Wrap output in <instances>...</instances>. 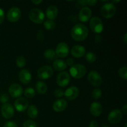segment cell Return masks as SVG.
Returning a JSON list of instances; mask_svg holds the SVG:
<instances>
[{
	"label": "cell",
	"mask_w": 127,
	"mask_h": 127,
	"mask_svg": "<svg viewBox=\"0 0 127 127\" xmlns=\"http://www.w3.org/2000/svg\"><path fill=\"white\" fill-rule=\"evenodd\" d=\"M88 33L89 31L86 26L81 24H78L72 28L71 35L74 40L81 42L84 40L88 37Z\"/></svg>",
	"instance_id": "1"
},
{
	"label": "cell",
	"mask_w": 127,
	"mask_h": 127,
	"mask_svg": "<svg viewBox=\"0 0 127 127\" xmlns=\"http://www.w3.org/2000/svg\"><path fill=\"white\" fill-rule=\"evenodd\" d=\"M86 68L81 64H74L71 67L69 73L71 76L75 79H81L86 74Z\"/></svg>",
	"instance_id": "2"
},
{
	"label": "cell",
	"mask_w": 127,
	"mask_h": 127,
	"mask_svg": "<svg viewBox=\"0 0 127 127\" xmlns=\"http://www.w3.org/2000/svg\"><path fill=\"white\" fill-rule=\"evenodd\" d=\"M29 16L31 21L35 24H42L45 19V14L40 9L33 8L30 11Z\"/></svg>",
	"instance_id": "3"
},
{
	"label": "cell",
	"mask_w": 127,
	"mask_h": 127,
	"mask_svg": "<svg viewBox=\"0 0 127 127\" xmlns=\"http://www.w3.org/2000/svg\"><path fill=\"white\" fill-rule=\"evenodd\" d=\"M116 12V7L113 3L104 4L101 7V14L106 19L114 17Z\"/></svg>",
	"instance_id": "4"
},
{
	"label": "cell",
	"mask_w": 127,
	"mask_h": 127,
	"mask_svg": "<svg viewBox=\"0 0 127 127\" xmlns=\"http://www.w3.org/2000/svg\"><path fill=\"white\" fill-rule=\"evenodd\" d=\"M91 29L95 33H101L104 29V25L102 20L98 17H93L89 22Z\"/></svg>",
	"instance_id": "5"
},
{
	"label": "cell",
	"mask_w": 127,
	"mask_h": 127,
	"mask_svg": "<svg viewBox=\"0 0 127 127\" xmlns=\"http://www.w3.org/2000/svg\"><path fill=\"white\" fill-rule=\"evenodd\" d=\"M53 69L51 66L48 65L43 66L38 69L37 71V76L39 79L47 80L53 76Z\"/></svg>",
	"instance_id": "6"
},
{
	"label": "cell",
	"mask_w": 127,
	"mask_h": 127,
	"mask_svg": "<svg viewBox=\"0 0 127 127\" xmlns=\"http://www.w3.org/2000/svg\"><path fill=\"white\" fill-rule=\"evenodd\" d=\"M88 81L93 86L95 87L99 86L102 84V79L99 73L95 71H92L89 73L88 76Z\"/></svg>",
	"instance_id": "7"
},
{
	"label": "cell",
	"mask_w": 127,
	"mask_h": 127,
	"mask_svg": "<svg viewBox=\"0 0 127 127\" xmlns=\"http://www.w3.org/2000/svg\"><path fill=\"white\" fill-rule=\"evenodd\" d=\"M56 55L60 58H65L69 54V47L64 42H61L57 45L55 49Z\"/></svg>",
	"instance_id": "8"
},
{
	"label": "cell",
	"mask_w": 127,
	"mask_h": 127,
	"mask_svg": "<svg viewBox=\"0 0 127 127\" xmlns=\"http://www.w3.org/2000/svg\"><path fill=\"white\" fill-rule=\"evenodd\" d=\"M21 16V12L18 7H14L9 10L7 14V18L9 22H16L19 20Z\"/></svg>",
	"instance_id": "9"
},
{
	"label": "cell",
	"mask_w": 127,
	"mask_h": 127,
	"mask_svg": "<svg viewBox=\"0 0 127 127\" xmlns=\"http://www.w3.org/2000/svg\"><path fill=\"white\" fill-rule=\"evenodd\" d=\"M70 82V76L66 71H63L60 73L57 78V83L59 86L65 87Z\"/></svg>",
	"instance_id": "10"
},
{
	"label": "cell",
	"mask_w": 127,
	"mask_h": 127,
	"mask_svg": "<svg viewBox=\"0 0 127 127\" xmlns=\"http://www.w3.org/2000/svg\"><path fill=\"white\" fill-rule=\"evenodd\" d=\"M123 117V114L121 110L119 109H114L109 113L108 115V120L112 124H116L121 120Z\"/></svg>",
	"instance_id": "11"
},
{
	"label": "cell",
	"mask_w": 127,
	"mask_h": 127,
	"mask_svg": "<svg viewBox=\"0 0 127 127\" xmlns=\"http://www.w3.org/2000/svg\"><path fill=\"white\" fill-rule=\"evenodd\" d=\"M1 114L4 118L6 119H9L12 118L14 114V109L13 106L11 104H3L1 107Z\"/></svg>",
	"instance_id": "12"
},
{
	"label": "cell",
	"mask_w": 127,
	"mask_h": 127,
	"mask_svg": "<svg viewBox=\"0 0 127 127\" xmlns=\"http://www.w3.org/2000/svg\"><path fill=\"white\" fill-rule=\"evenodd\" d=\"M29 102L26 98L20 97L14 102V107L18 112H24L28 109Z\"/></svg>",
	"instance_id": "13"
},
{
	"label": "cell",
	"mask_w": 127,
	"mask_h": 127,
	"mask_svg": "<svg viewBox=\"0 0 127 127\" xmlns=\"http://www.w3.org/2000/svg\"><path fill=\"white\" fill-rule=\"evenodd\" d=\"M9 93L12 97H19L23 94V89L19 84H12L9 88Z\"/></svg>",
	"instance_id": "14"
},
{
	"label": "cell",
	"mask_w": 127,
	"mask_h": 127,
	"mask_svg": "<svg viewBox=\"0 0 127 127\" xmlns=\"http://www.w3.org/2000/svg\"><path fill=\"white\" fill-rule=\"evenodd\" d=\"M79 94V89L75 86H71L68 88L64 93V95L68 100H74L78 97Z\"/></svg>",
	"instance_id": "15"
},
{
	"label": "cell",
	"mask_w": 127,
	"mask_h": 127,
	"mask_svg": "<svg viewBox=\"0 0 127 127\" xmlns=\"http://www.w3.org/2000/svg\"><path fill=\"white\" fill-rule=\"evenodd\" d=\"M92 15V11L89 7H84L81 9L79 13V19L82 22H86L90 19Z\"/></svg>",
	"instance_id": "16"
},
{
	"label": "cell",
	"mask_w": 127,
	"mask_h": 127,
	"mask_svg": "<svg viewBox=\"0 0 127 127\" xmlns=\"http://www.w3.org/2000/svg\"><path fill=\"white\" fill-rule=\"evenodd\" d=\"M19 78L21 83L24 84H28L31 83L32 79V75L29 70L23 69L20 71Z\"/></svg>",
	"instance_id": "17"
},
{
	"label": "cell",
	"mask_w": 127,
	"mask_h": 127,
	"mask_svg": "<svg viewBox=\"0 0 127 127\" xmlns=\"http://www.w3.org/2000/svg\"><path fill=\"white\" fill-rule=\"evenodd\" d=\"M90 112L94 117H99L102 112V107L98 102H94L90 106Z\"/></svg>",
	"instance_id": "18"
},
{
	"label": "cell",
	"mask_w": 127,
	"mask_h": 127,
	"mask_svg": "<svg viewBox=\"0 0 127 127\" xmlns=\"http://www.w3.org/2000/svg\"><path fill=\"white\" fill-rule=\"evenodd\" d=\"M71 53L75 58H81L86 54V49L81 45H75L71 50Z\"/></svg>",
	"instance_id": "19"
},
{
	"label": "cell",
	"mask_w": 127,
	"mask_h": 127,
	"mask_svg": "<svg viewBox=\"0 0 127 127\" xmlns=\"http://www.w3.org/2000/svg\"><path fill=\"white\" fill-rule=\"evenodd\" d=\"M67 105H68V104H67L66 100L64 99H60L55 102L53 105V109L55 112H61L65 110Z\"/></svg>",
	"instance_id": "20"
},
{
	"label": "cell",
	"mask_w": 127,
	"mask_h": 127,
	"mask_svg": "<svg viewBox=\"0 0 127 127\" xmlns=\"http://www.w3.org/2000/svg\"><path fill=\"white\" fill-rule=\"evenodd\" d=\"M58 14V8H57V6H53V5L50 6L46 11V15H47V18L49 20H52V21H53L57 18Z\"/></svg>",
	"instance_id": "21"
},
{
	"label": "cell",
	"mask_w": 127,
	"mask_h": 127,
	"mask_svg": "<svg viewBox=\"0 0 127 127\" xmlns=\"http://www.w3.org/2000/svg\"><path fill=\"white\" fill-rule=\"evenodd\" d=\"M53 67L54 69L58 71H62L64 70L66 68L67 65L66 64L65 62L62 60L57 59L54 61L53 63Z\"/></svg>",
	"instance_id": "22"
},
{
	"label": "cell",
	"mask_w": 127,
	"mask_h": 127,
	"mask_svg": "<svg viewBox=\"0 0 127 127\" xmlns=\"http://www.w3.org/2000/svg\"><path fill=\"white\" fill-rule=\"evenodd\" d=\"M35 89L37 93L40 94H44L47 91V86L44 82L37 81L36 83Z\"/></svg>",
	"instance_id": "23"
},
{
	"label": "cell",
	"mask_w": 127,
	"mask_h": 127,
	"mask_svg": "<svg viewBox=\"0 0 127 127\" xmlns=\"http://www.w3.org/2000/svg\"><path fill=\"white\" fill-rule=\"evenodd\" d=\"M27 114L31 119H34L38 116V111L37 107L34 105H30L27 109Z\"/></svg>",
	"instance_id": "24"
},
{
	"label": "cell",
	"mask_w": 127,
	"mask_h": 127,
	"mask_svg": "<svg viewBox=\"0 0 127 127\" xmlns=\"http://www.w3.org/2000/svg\"><path fill=\"white\" fill-rule=\"evenodd\" d=\"M56 53L53 50L48 49L44 52V57L47 60H52L55 58Z\"/></svg>",
	"instance_id": "25"
},
{
	"label": "cell",
	"mask_w": 127,
	"mask_h": 127,
	"mask_svg": "<svg viewBox=\"0 0 127 127\" xmlns=\"http://www.w3.org/2000/svg\"><path fill=\"white\" fill-rule=\"evenodd\" d=\"M24 95L26 97L31 99V98L35 96V91L33 88H27L25 89Z\"/></svg>",
	"instance_id": "26"
},
{
	"label": "cell",
	"mask_w": 127,
	"mask_h": 127,
	"mask_svg": "<svg viewBox=\"0 0 127 127\" xmlns=\"http://www.w3.org/2000/svg\"><path fill=\"white\" fill-rule=\"evenodd\" d=\"M97 57L95 55V54L93 52H88V53H86V60L87 62H88L89 63H94L95 60H96Z\"/></svg>",
	"instance_id": "27"
},
{
	"label": "cell",
	"mask_w": 127,
	"mask_h": 127,
	"mask_svg": "<svg viewBox=\"0 0 127 127\" xmlns=\"http://www.w3.org/2000/svg\"><path fill=\"white\" fill-rule=\"evenodd\" d=\"M44 25L45 28L47 30H48V31H50V30L53 29L55 27V22L53 21H52V20H47L43 24Z\"/></svg>",
	"instance_id": "28"
},
{
	"label": "cell",
	"mask_w": 127,
	"mask_h": 127,
	"mask_svg": "<svg viewBox=\"0 0 127 127\" xmlns=\"http://www.w3.org/2000/svg\"><path fill=\"white\" fill-rule=\"evenodd\" d=\"M26 59H25L24 57H22V56L18 57L16 59V64L20 68L24 67L25 65H26Z\"/></svg>",
	"instance_id": "29"
},
{
	"label": "cell",
	"mask_w": 127,
	"mask_h": 127,
	"mask_svg": "<svg viewBox=\"0 0 127 127\" xmlns=\"http://www.w3.org/2000/svg\"><path fill=\"white\" fill-rule=\"evenodd\" d=\"M102 95V91L99 88H95L92 92V96L94 99H99Z\"/></svg>",
	"instance_id": "30"
},
{
	"label": "cell",
	"mask_w": 127,
	"mask_h": 127,
	"mask_svg": "<svg viewBox=\"0 0 127 127\" xmlns=\"http://www.w3.org/2000/svg\"><path fill=\"white\" fill-rule=\"evenodd\" d=\"M119 74L124 79H127V67H122L119 70Z\"/></svg>",
	"instance_id": "31"
},
{
	"label": "cell",
	"mask_w": 127,
	"mask_h": 127,
	"mask_svg": "<svg viewBox=\"0 0 127 127\" xmlns=\"http://www.w3.org/2000/svg\"><path fill=\"white\" fill-rule=\"evenodd\" d=\"M23 127H37V124L31 120H27L23 124Z\"/></svg>",
	"instance_id": "32"
},
{
	"label": "cell",
	"mask_w": 127,
	"mask_h": 127,
	"mask_svg": "<svg viewBox=\"0 0 127 127\" xmlns=\"http://www.w3.org/2000/svg\"><path fill=\"white\" fill-rule=\"evenodd\" d=\"M53 94H54L55 97H56L57 98H60L62 97H63L64 95V92L61 89H57L54 91Z\"/></svg>",
	"instance_id": "33"
},
{
	"label": "cell",
	"mask_w": 127,
	"mask_h": 127,
	"mask_svg": "<svg viewBox=\"0 0 127 127\" xmlns=\"http://www.w3.org/2000/svg\"><path fill=\"white\" fill-rule=\"evenodd\" d=\"M9 96L7 94H2L0 96V101L2 104H6L9 101Z\"/></svg>",
	"instance_id": "34"
},
{
	"label": "cell",
	"mask_w": 127,
	"mask_h": 127,
	"mask_svg": "<svg viewBox=\"0 0 127 127\" xmlns=\"http://www.w3.org/2000/svg\"><path fill=\"white\" fill-rule=\"evenodd\" d=\"M37 39L40 41H43L44 39V33H43V31L42 30H39V31L37 32Z\"/></svg>",
	"instance_id": "35"
},
{
	"label": "cell",
	"mask_w": 127,
	"mask_h": 127,
	"mask_svg": "<svg viewBox=\"0 0 127 127\" xmlns=\"http://www.w3.org/2000/svg\"><path fill=\"white\" fill-rule=\"evenodd\" d=\"M4 127H17V124L13 121H8L5 123Z\"/></svg>",
	"instance_id": "36"
},
{
	"label": "cell",
	"mask_w": 127,
	"mask_h": 127,
	"mask_svg": "<svg viewBox=\"0 0 127 127\" xmlns=\"http://www.w3.org/2000/svg\"><path fill=\"white\" fill-rule=\"evenodd\" d=\"M4 19V12L1 8H0V24L2 23Z\"/></svg>",
	"instance_id": "37"
},
{
	"label": "cell",
	"mask_w": 127,
	"mask_h": 127,
	"mask_svg": "<svg viewBox=\"0 0 127 127\" xmlns=\"http://www.w3.org/2000/svg\"><path fill=\"white\" fill-rule=\"evenodd\" d=\"M65 63L66 64V65L70 66H72L73 65H74V60L71 58H68Z\"/></svg>",
	"instance_id": "38"
},
{
	"label": "cell",
	"mask_w": 127,
	"mask_h": 127,
	"mask_svg": "<svg viewBox=\"0 0 127 127\" xmlns=\"http://www.w3.org/2000/svg\"><path fill=\"white\" fill-rule=\"evenodd\" d=\"M89 127H99V124L96 121L93 120V121L91 122L90 124H89Z\"/></svg>",
	"instance_id": "39"
},
{
	"label": "cell",
	"mask_w": 127,
	"mask_h": 127,
	"mask_svg": "<svg viewBox=\"0 0 127 127\" xmlns=\"http://www.w3.org/2000/svg\"><path fill=\"white\" fill-rule=\"evenodd\" d=\"M97 1H95V0H91V1H86V4L90 5V6H94L95 4L97 3Z\"/></svg>",
	"instance_id": "40"
},
{
	"label": "cell",
	"mask_w": 127,
	"mask_h": 127,
	"mask_svg": "<svg viewBox=\"0 0 127 127\" xmlns=\"http://www.w3.org/2000/svg\"><path fill=\"white\" fill-rule=\"evenodd\" d=\"M122 112L125 115H127V105L125 104V105H124V107H122Z\"/></svg>",
	"instance_id": "41"
},
{
	"label": "cell",
	"mask_w": 127,
	"mask_h": 127,
	"mask_svg": "<svg viewBox=\"0 0 127 127\" xmlns=\"http://www.w3.org/2000/svg\"><path fill=\"white\" fill-rule=\"evenodd\" d=\"M31 2H32L33 4H34L37 5V4H39L42 3V2H43V1H41V0L40 1H32Z\"/></svg>",
	"instance_id": "42"
},
{
	"label": "cell",
	"mask_w": 127,
	"mask_h": 127,
	"mask_svg": "<svg viewBox=\"0 0 127 127\" xmlns=\"http://www.w3.org/2000/svg\"><path fill=\"white\" fill-rule=\"evenodd\" d=\"M127 33H125V35H124V43H125V44H127Z\"/></svg>",
	"instance_id": "43"
},
{
	"label": "cell",
	"mask_w": 127,
	"mask_h": 127,
	"mask_svg": "<svg viewBox=\"0 0 127 127\" xmlns=\"http://www.w3.org/2000/svg\"><path fill=\"white\" fill-rule=\"evenodd\" d=\"M113 2H120V1H113Z\"/></svg>",
	"instance_id": "44"
},
{
	"label": "cell",
	"mask_w": 127,
	"mask_h": 127,
	"mask_svg": "<svg viewBox=\"0 0 127 127\" xmlns=\"http://www.w3.org/2000/svg\"><path fill=\"white\" fill-rule=\"evenodd\" d=\"M127 124L126 123V124H125V127H127Z\"/></svg>",
	"instance_id": "45"
},
{
	"label": "cell",
	"mask_w": 127,
	"mask_h": 127,
	"mask_svg": "<svg viewBox=\"0 0 127 127\" xmlns=\"http://www.w3.org/2000/svg\"><path fill=\"white\" fill-rule=\"evenodd\" d=\"M102 127H108V126H103Z\"/></svg>",
	"instance_id": "46"
}]
</instances>
